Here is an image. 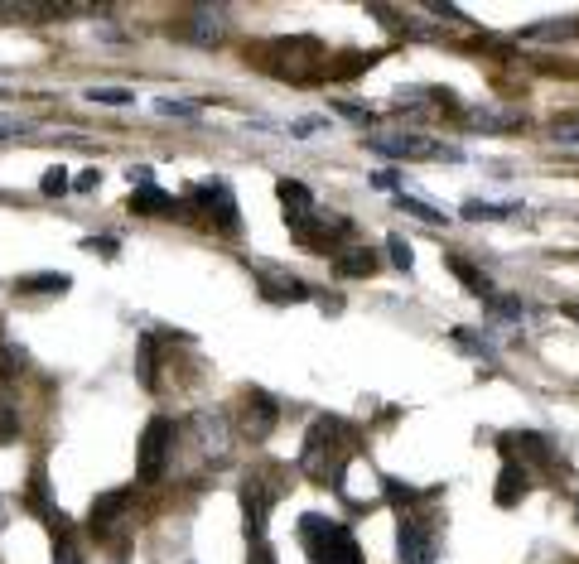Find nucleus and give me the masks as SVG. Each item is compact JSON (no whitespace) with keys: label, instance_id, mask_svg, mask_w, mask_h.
I'll return each instance as SVG.
<instances>
[{"label":"nucleus","instance_id":"nucleus-28","mask_svg":"<svg viewBox=\"0 0 579 564\" xmlns=\"http://www.w3.org/2000/svg\"><path fill=\"white\" fill-rule=\"evenodd\" d=\"M15 434H20V415H15V405L0 401V444H10Z\"/></svg>","mask_w":579,"mask_h":564},{"label":"nucleus","instance_id":"nucleus-22","mask_svg":"<svg viewBox=\"0 0 579 564\" xmlns=\"http://www.w3.org/2000/svg\"><path fill=\"white\" fill-rule=\"evenodd\" d=\"M136 372H140V386H150V391H155V338H140Z\"/></svg>","mask_w":579,"mask_h":564},{"label":"nucleus","instance_id":"nucleus-9","mask_svg":"<svg viewBox=\"0 0 579 564\" xmlns=\"http://www.w3.org/2000/svg\"><path fill=\"white\" fill-rule=\"evenodd\" d=\"M276 401H271V396H266V391H251L247 396V420H242V425H247V434L251 439H266V434L276 430Z\"/></svg>","mask_w":579,"mask_h":564},{"label":"nucleus","instance_id":"nucleus-35","mask_svg":"<svg viewBox=\"0 0 579 564\" xmlns=\"http://www.w3.org/2000/svg\"><path fill=\"white\" fill-rule=\"evenodd\" d=\"M87 251H102V256H116V242H111V237H102V242L92 237V242H87Z\"/></svg>","mask_w":579,"mask_h":564},{"label":"nucleus","instance_id":"nucleus-38","mask_svg":"<svg viewBox=\"0 0 579 564\" xmlns=\"http://www.w3.org/2000/svg\"><path fill=\"white\" fill-rule=\"evenodd\" d=\"M251 564H276V560H271V550H266V545H256V560H251Z\"/></svg>","mask_w":579,"mask_h":564},{"label":"nucleus","instance_id":"nucleus-11","mask_svg":"<svg viewBox=\"0 0 579 564\" xmlns=\"http://www.w3.org/2000/svg\"><path fill=\"white\" fill-rule=\"evenodd\" d=\"M469 126H478V131H517V126H526V116L512 107H473Z\"/></svg>","mask_w":579,"mask_h":564},{"label":"nucleus","instance_id":"nucleus-19","mask_svg":"<svg viewBox=\"0 0 579 564\" xmlns=\"http://www.w3.org/2000/svg\"><path fill=\"white\" fill-rule=\"evenodd\" d=\"M507 444H517V449H522L536 468H546V463H551V444H546L541 434H507Z\"/></svg>","mask_w":579,"mask_h":564},{"label":"nucleus","instance_id":"nucleus-29","mask_svg":"<svg viewBox=\"0 0 579 564\" xmlns=\"http://www.w3.org/2000/svg\"><path fill=\"white\" fill-rule=\"evenodd\" d=\"M565 34H575V25L551 20V25H531V29H526V39H565Z\"/></svg>","mask_w":579,"mask_h":564},{"label":"nucleus","instance_id":"nucleus-7","mask_svg":"<svg viewBox=\"0 0 579 564\" xmlns=\"http://www.w3.org/2000/svg\"><path fill=\"white\" fill-rule=\"evenodd\" d=\"M193 430H198L203 454L227 458V449H232V425H227V415H222V410H198V415H193Z\"/></svg>","mask_w":579,"mask_h":564},{"label":"nucleus","instance_id":"nucleus-16","mask_svg":"<svg viewBox=\"0 0 579 564\" xmlns=\"http://www.w3.org/2000/svg\"><path fill=\"white\" fill-rule=\"evenodd\" d=\"M261 280H266V295L271 299H309V290H304L295 275H276V270L261 266Z\"/></svg>","mask_w":579,"mask_h":564},{"label":"nucleus","instance_id":"nucleus-37","mask_svg":"<svg viewBox=\"0 0 579 564\" xmlns=\"http://www.w3.org/2000/svg\"><path fill=\"white\" fill-rule=\"evenodd\" d=\"M97 179H102V174H97V169H87L83 179H78V188H83V193H92V188H97Z\"/></svg>","mask_w":579,"mask_h":564},{"label":"nucleus","instance_id":"nucleus-2","mask_svg":"<svg viewBox=\"0 0 579 564\" xmlns=\"http://www.w3.org/2000/svg\"><path fill=\"white\" fill-rule=\"evenodd\" d=\"M367 145H372L377 155H391V160H459V150H454V145L430 140V135H420V131L367 135Z\"/></svg>","mask_w":579,"mask_h":564},{"label":"nucleus","instance_id":"nucleus-14","mask_svg":"<svg viewBox=\"0 0 579 564\" xmlns=\"http://www.w3.org/2000/svg\"><path fill=\"white\" fill-rule=\"evenodd\" d=\"M179 203L169 198L165 188H155V184H145V188H136L131 193V213H145V217H165V213H174Z\"/></svg>","mask_w":579,"mask_h":564},{"label":"nucleus","instance_id":"nucleus-39","mask_svg":"<svg viewBox=\"0 0 579 564\" xmlns=\"http://www.w3.org/2000/svg\"><path fill=\"white\" fill-rule=\"evenodd\" d=\"M10 135H15V131H5V126H0V140H10Z\"/></svg>","mask_w":579,"mask_h":564},{"label":"nucleus","instance_id":"nucleus-13","mask_svg":"<svg viewBox=\"0 0 579 564\" xmlns=\"http://www.w3.org/2000/svg\"><path fill=\"white\" fill-rule=\"evenodd\" d=\"M242 502H247V531L251 540H261L266 536V511H271V492L261 483H251L247 492H242Z\"/></svg>","mask_w":579,"mask_h":564},{"label":"nucleus","instance_id":"nucleus-34","mask_svg":"<svg viewBox=\"0 0 579 564\" xmlns=\"http://www.w3.org/2000/svg\"><path fill=\"white\" fill-rule=\"evenodd\" d=\"M314 131H324V116H304V121L290 126V135H314Z\"/></svg>","mask_w":579,"mask_h":564},{"label":"nucleus","instance_id":"nucleus-21","mask_svg":"<svg viewBox=\"0 0 579 564\" xmlns=\"http://www.w3.org/2000/svg\"><path fill=\"white\" fill-rule=\"evenodd\" d=\"M483 309H488V314H497V319H512V323H522V299H512V295H483Z\"/></svg>","mask_w":579,"mask_h":564},{"label":"nucleus","instance_id":"nucleus-17","mask_svg":"<svg viewBox=\"0 0 579 564\" xmlns=\"http://www.w3.org/2000/svg\"><path fill=\"white\" fill-rule=\"evenodd\" d=\"M522 213L517 203H483V198H473V203H464V217H473V222H502V217Z\"/></svg>","mask_w":579,"mask_h":564},{"label":"nucleus","instance_id":"nucleus-27","mask_svg":"<svg viewBox=\"0 0 579 564\" xmlns=\"http://www.w3.org/2000/svg\"><path fill=\"white\" fill-rule=\"evenodd\" d=\"M15 372H25V352L15 343H0V376H15Z\"/></svg>","mask_w":579,"mask_h":564},{"label":"nucleus","instance_id":"nucleus-15","mask_svg":"<svg viewBox=\"0 0 579 564\" xmlns=\"http://www.w3.org/2000/svg\"><path fill=\"white\" fill-rule=\"evenodd\" d=\"M526 492V468L517 463H507L502 468V478H497V507H517V497Z\"/></svg>","mask_w":579,"mask_h":564},{"label":"nucleus","instance_id":"nucleus-18","mask_svg":"<svg viewBox=\"0 0 579 564\" xmlns=\"http://www.w3.org/2000/svg\"><path fill=\"white\" fill-rule=\"evenodd\" d=\"M68 285H73V280H68V275H54V270H49V275H25V280H20L25 295H63Z\"/></svg>","mask_w":579,"mask_h":564},{"label":"nucleus","instance_id":"nucleus-6","mask_svg":"<svg viewBox=\"0 0 579 564\" xmlns=\"http://www.w3.org/2000/svg\"><path fill=\"white\" fill-rule=\"evenodd\" d=\"M189 198L198 203V208H208V213L218 217L222 232H237V227H242V217H237V198H232V188H227V184H193Z\"/></svg>","mask_w":579,"mask_h":564},{"label":"nucleus","instance_id":"nucleus-12","mask_svg":"<svg viewBox=\"0 0 579 564\" xmlns=\"http://www.w3.org/2000/svg\"><path fill=\"white\" fill-rule=\"evenodd\" d=\"M276 193H280V203L290 208V213H285V222H290V227H295V222H304V217L314 213V193H309L304 184H295V179H280Z\"/></svg>","mask_w":579,"mask_h":564},{"label":"nucleus","instance_id":"nucleus-20","mask_svg":"<svg viewBox=\"0 0 579 564\" xmlns=\"http://www.w3.org/2000/svg\"><path fill=\"white\" fill-rule=\"evenodd\" d=\"M333 270H338V275H372V270H377V256H372V251H343V256L333 261Z\"/></svg>","mask_w":579,"mask_h":564},{"label":"nucleus","instance_id":"nucleus-24","mask_svg":"<svg viewBox=\"0 0 579 564\" xmlns=\"http://www.w3.org/2000/svg\"><path fill=\"white\" fill-rule=\"evenodd\" d=\"M449 270H454V275H459V280L469 285L473 295H493V285H488V280H483V275H478V270H473L469 261H449Z\"/></svg>","mask_w":579,"mask_h":564},{"label":"nucleus","instance_id":"nucleus-41","mask_svg":"<svg viewBox=\"0 0 579 564\" xmlns=\"http://www.w3.org/2000/svg\"><path fill=\"white\" fill-rule=\"evenodd\" d=\"M0 102H5V92H0Z\"/></svg>","mask_w":579,"mask_h":564},{"label":"nucleus","instance_id":"nucleus-10","mask_svg":"<svg viewBox=\"0 0 579 564\" xmlns=\"http://www.w3.org/2000/svg\"><path fill=\"white\" fill-rule=\"evenodd\" d=\"M126 502H131V492H126V487H121V492H107V497H97V502H92V516H87V526H92L97 536L116 531V521H121Z\"/></svg>","mask_w":579,"mask_h":564},{"label":"nucleus","instance_id":"nucleus-1","mask_svg":"<svg viewBox=\"0 0 579 564\" xmlns=\"http://www.w3.org/2000/svg\"><path fill=\"white\" fill-rule=\"evenodd\" d=\"M300 540L314 564H362V550H358V540H353V531L338 526V521L314 516V511L300 516Z\"/></svg>","mask_w":579,"mask_h":564},{"label":"nucleus","instance_id":"nucleus-3","mask_svg":"<svg viewBox=\"0 0 579 564\" xmlns=\"http://www.w3.org/2000/svg\"><path fill=\"white\" fill-rule=\"evenodd\" d=\"M169 449H174V425H169V420H150L145 434H140V454H136L140 483H160V478H165Z\"/></svg>","mask_w":579,"mask_h":564},{"label":"nucleus","instance_id":"nucleus-4","mask_svg":"<svg viewBox=\"0 0 579 564\" xmlns=\"http://www.w3.org/2000/svg\"><path fill=\"white\" fill-rule=\"evenodd\" d=\"M338 420H319L314 430H309V439H304V454H300V463H304V473H314L319 483H329V478H338L333 473V463L329 458L338 454Z\"/></svg>","mask_w":579,"mask_h":564},{"label":"nucleus","instance_id":"nucleus-25","mask_svg":"<svg viewBox=\"0 0 579 564\" xmlns=\"http://www.w3.org/2000/svg\"><path fill=\"white\" fill-rule=\"evenodd\" d=\"M551 140H560V145H579V111H575V116H555V121H551Z\"/></svg>","mask_w":579,"mask_h":564},{"label":"nucleus","instance_id":"nucleus-26","mask_svg":"<svg viewBox=\"0 0 579 564\" xmlns=\"http://www.w3.org/2000/svg\"><path fill=\"white\" fill-rule=\"evenodd\" d=\"M396 203H401V213L420 217V222H444V213H440V208H430V203H420V198H406V193H401Z\"/></svg>","mask_w":579,"mask_h":564},{"label":"nucleus","instance_id":"nucleus-31","mask_svg":"<svg viewBox=\"0 0 579 564\" xmlns=\"http://www.w3.org/2000/svg\"><path fill=\"white\" fill-rule=\"evenodd\" d=\"M155 111H160V116H193V102H174V97H160V102H155Z\"/></svg>","mask_w":579,"mask_h":564},{"label":"nucleus","instance_id":"nucleus-33","mask_svg":"<svg viewBox=\"0 0 579 564\" xmlns=\"http://www.w3.org/2000/svg\"><path fill=\"white\" fill-rule=\"evenodd\" d=\"M63 188H68V169H49V174H44V193H49V198H58Z\"/></svg>","mask_w":579,"mask_h":564},{"label":"nucleus","instance_id":"nucleus-40","mask_svg":"<svg viewBox=\"0 0 579 564\" xmlns=\"http://www.w3.org/2000/svg\"><path fill=\"white\" fill-rule=\"evenodd\" d=\"M0 516H5V502H0Z\"/></svg>","mask_w":579,"mask_h":564},{"label":"nucleus","instance_id":"nucleus-5","mask_svg":"<svg viewBox=\"0 0 579 564\" xmlns=\"http://www.w3.org/2000/svg\"><path fill=\"white\" fill-rule=\"evenodd\" d=\"M396 564H435V531H430V521H420V516H406V521H401Z\"/></svg>","mask_w":579,"mask_h":564},{"label":"nucleus","instance_id":"nucleus-30","mask_svg":"<svg viewBox=\"0 0 579 564\" xmlns=\"http://www.w3.org/2000/svg\"><path fill=\"white\" fill-rule=\"evenodd\" d=\"M386 246H391V261H396V266H401V270H411L415 256H411V242H406V237H391Z\"/></svg>","mask_w":579,"mask_h":564},{"label":"nucleus","instance_id":"nucleus-23","mask_svg":"<svg viewBox=\"0 0 579 564\" xmlns=\"http://www.w3.org/2000/svg\"><path fill=\"white\" fill-rule=\"evenodd\" d=\"M87 102H102V107H126V102H136V92H126V87H92V92H87Z\"/></svg>","mask_w":579,"mask_h":564},{"label":"nucleus","instance_id":"nucleus-8","mask_svg":"<svg viewBox=\"0 0 579 564\" xmlns=\"http://www.w3.org/2000/svg\"><path fill=\"white\" fill-rule=\"evenodd\" d=\"M179 34L184 39H193V44H222V34H227V10H193L189 20L179 25Z\"/></svg>","mask_w":579,"mask_h":564},{"label":"nucleus","instance_id":"nucleus-32","mask_svg":"<svg viewBox=\"0 0 579 564\" xmlns=\"http://www.w3.org/2000/svg\"><path fill=\"white\" fill-rule=\"evenodd\" d=\"M54 564H83V555H78V545H73V540L63 536L54 545Z\"/></svg>","mask_w":579,"mask_h":564},{"label":"nucleus","instance_id":"nucleus-36","mask_svg":"<svg viewBox=\"0 0 579 564\" xmlns=\"http://www.w3.org/2000/svg\"><path fill=\"white\" fill-rule=\"evenodd\" d=\"M401 184V174H396V169H382V174H377V188H396Z\"/></svg>","mask_w":579,"mask_h":564}]
</instances>
